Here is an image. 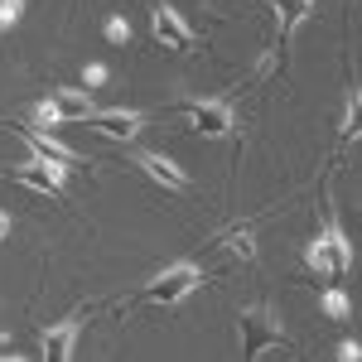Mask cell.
<instances>
[{"label":"cell","instance_id":"13","mask_svg":"<svg viewBox=\"0 0 362 362\" xmlns=\"http://www.w3.org/2000/svg\"><path fill=\"white\" fill-rule=\"evenodd\" d=\"M271 10L280 15V29L285 34H295V29L309 20V10H314V0H271Z\"/></svg>","mask_w":362,"mask_h":362},{"label":"cell","instance_id":"4","mask_svg":"<svg viewBox=\"0 0 362 362\" xmlns=\"http://www.w3.org/2000/svg\"><path fill=\"white\" fill-rule=\"evenodd\" d=\"M83 121L97 131V136H107V140H136L140 126H145V116L126 112V107H121V112H116V107H112V112H87Z\"/></svg>","mask_w":362,"mask_h":362},{"label":"cell","instance_id":"7","mask_svg":"<svg viewBox=\"0 0 362 362\" xmlns=\"http://www.w3.org/2000/svg\"><path fill=\"white\" fill-rule=\"evenodd\" d=\"M150 25H155V44H160V49H174V54H179V49H189V44H194L189 25H184V20H179L169 5H155Z\"/></svg>","mask_w":362,"mask_h":362},{"label":"cell","instance_id":"21","mask_svg":"<svg viewBox=\"0 0 362 362\" xmlns=\"http://www.w3.org/2000/svg\"><path fill=\"white\" fill-rule=\"evenodd\" d=\"M5 237H10V218L0 213V242H5Z\"/></svg>","mask_w":362,"mask_h":362},{"label":"cell","instance_id":"14","mask_svg":"<svg viewBox=\"0 0 362 362\" xmlns=\"http://www.w3.org/2000/svg\"><path fill=\"white\" fill-rule=\"evenodd\" d=\"M324 314H329V319H348V314H353L348 295H343V290H329V295H324Z\"/></svg>","mask_w":362,"mask_h":362},{"label":"cell","instance_id":"2","mask_svg":"<svg viewBox=\"0 0 362 362\" xmlns=\"http://www.w3.org/2000/svg\"><path fill=\"white\" fill-rule=\"evenodd\" d=\"M280 343V324H276V314H271V309H247V314H242V353H247V358H261V353H266V348H276Z\"/></svg>","mask_w":362,"mask_h":362},{"label":"cell","instance_id":"12","mask_svg":"<svg viewBox=\"0 0 362 362\" xmlns=\"http://www.w3.org/2000/svg\"><path fill=\"white\" fill-rule=\"evenodd\" d=\"M208 251H237V256H242V261H251V256H256V247H251V227L242 223V227H227L223 237H213V247Z\"/></svg>","mask_w":362,"mask_h":362},{"label":"cell","instance_id":"18","mask_svg":"<svg viewBox=\"0 0 362 362\" xmlns=\"http://www.w3.org/2000/svg\"><path fill=\"white\" fill-rule=\"evenodd\" d=\"M343 136H358V97H348V121H343Z\"/></svg>","mask_w":362,"mask_h":362},{"label":"cell","instance_id":"20","mask_svg":"<svg viewBox=\"0 0 362 362\" xmlns=\"http://www.w3.org/2000/svg\"><path fill=\"white\" fill-rule=\"evenodd\" d=\"M358 358H362V343H353V338L338 343V362H358Z\"/></svg>","mask_w":362,"mask_h":362},{"label":"cell","instance_id":"5","mask_svg":"<svg viewBox=\"0 0 362 362\" xmlns=\"http://www.w3.org/2000/svg\"><path fill=\"white\" fill-rule=\"evenodd\" d=\"M189 126H194L198 136H232L237 116H232L227 102H194L189 107Z\"/></svg>","mask_w":362,"mask_h":362},{"label":"cell","instance_id":"16","mask_svg":"<svg viewBox=\"0 0 362 362\" xmlns=\"http://www.w3.org/2000/svg\"><path fill=\"white\" fill-rule=\"evenodd\" d=\"M107 39H112V44H131V25H126L121 15H112V20H107Z\"/></svg>","mask_w":362,"mask_h":362},{"label":"cell","instance_id":"19","mask_svg":"<svg viewBox=\"0 0 362 362\" xmlns=\"http://www.w3.org/2000/svg\"><path fill=\"white\" fill-rule=\"evenodd\" d=\"M83 83H87V87H102V83H107V68H102V63H87Z\"/></svg>","mask_w":362,"mask_h":362},{"label":"cell","instance_id":"11","mask_svg":"<svg viewBox=\"0 0 362 362\" xmlns=\"http://www.w3.org/2000/svg\"><path fill=\"white\" fill-rule=\"evenodd\" d=\"M25 140H29V150H34L39 160H58V165H73V160H78L68 145H58L54 136H44V131H34V126L25 131Z\"/></svg>","mask_w":362,"mask_h":362},{"label":"cell","instance_id":"9","mask_svg":"<svg viewBox=\"0 0 362 362\" xmlns=\"http://www.w3.org/2000/svg\"><path fill=\"white\" fill-rule=\"evenodd\" d=\"M78 329H83V319H63V324H54V329H44V358L68 362L73 348H78Z\"/></svg>","mask_w":362,"mask_h":362},{"label":"cell","instance_id":"15","mask_svg":"<svg viewBox=\"0 0 362 362\" xmlns=\"http://www.w3.org/2000/svg\"><path fill=\"white\" fill-rule=\"evenodd\" d=\"M20 15H25V0H0V29L20 25Z\"/></svg>","mask_w":362,"mask_h":362},{"label":"cell","instance_id":"8","mask_svg":"<svg viewBox=\"0 0 362 362\" xmlns=\"http://www.w3.org/2000/svg\"><path fill=\"white\" fill-rule=\"evenodd\" d=\"M136 165L160 184V189H169V194H179V189H189V174L174 165V160H165V155H155V150H140L136 155Z\"/></svg>","mask_w":362,"mask_h":362},{"label":"cell","instance_id":"1","mask_svg":"<svg viewBox=\"0 0 362 362\" xmlns=\"http://www.w3.org/2000/svg\"><path fill=\"white\" fill-rule=\"evenodd\" d=\"M198 280H203V271H198L194 261H179V266H169V271H160V276L150 280L140 300H150V305H179V300H189L198 290Z\"/></svg>","mask_w":362,"mask_h":362},{"label":"cell","instance_id":"6","mask_svg":"<svg viewBox=\"0 0 362 362\" xmlns=\"http://www.w3.org/2000/svg\"><path fill=\"white\" fill-rule=\"evenodd\" d=\"M15 179H20L25 189H39V194H63L68 165H58V160H34V165H20V169H15Z\"/></svg>","mask_w":362,"mask_h":362},{"label":"cell","instance_id":"3","mask_svg":"<svg viewBox=\"0 0 362 362\" xmlns=\"http://www.w3.org/2000/svg\"><path fill=\"white\" fill-rule=\"evenodd\" d=\"M309 271L314 276H343L348 266H353V251H348V242H343V232H324L314 247H309Z\"/></svg>","mask_w":362,"mask_h":362},{"label":"cell","instance_id":"10","mask_svg":"<svg viewBox=\"0 0 362 362\" xmlns=\"http://www.w3.org/2000/svg\"><path fill=\"white\" fill-rule=\"evenodd\" d=\"M54 112H58V121H83L87 112H92V102H87V92H78V87H58L54 97Z\"/></svg>","mask_w":362,"mask_h":362},{"label":"cell","instance_id":"17","mask_svg":"<svg viewBox=\"0 0 362 362\" xmlns=\"http://www.w3.org/2000/svg\"><path fill=\"white\" fill-rule=\"evenodd\" d=\"M58 121V112H54V102H44V107H34V131H49Z\"/></svg>","mask_w":362,"mask_h":362}]
</instances>
